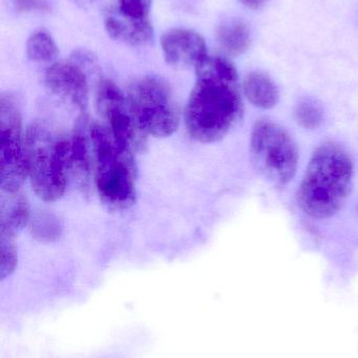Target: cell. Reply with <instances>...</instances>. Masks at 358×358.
Here are the masks:
<instances>
[{
  "label": "cell",
  "mask_w": 358,
  "mask_h": 358,
  "mask_svg": "<svg viewBox=\"0 0 358 358\" xmlns=\"http://www.w3.org/2000/svg\"><path fill=\"white\" fill-rule=\"evenodd\" d=\"M195 71L197 82L185 109L187 131L198 142H219L243 119L237 69L227 59L208 56Z\"/></svg>",
  "instance_id": "6da1fadb"
},
{
  "label": "cell",
  "mask_w": 358,
  "mask_h": 358,
  "mask_svg": "<svg viewBox=\"0 0 358 358\" xmlns=\"http://www.w3.org/2000/svg\"><path fill=\"white\" fill-rule=\"evenodd\" d=\"M354 164L346 148L338 143L321 145L311 157L298 189L301 210L315 219L338 214L350 196Z\"/></svg>",
  "instance_id": "7a4b0ae2"
},
{
  "label": "cell",
  "mask_w": 358,
  "mask_h": 358,
  "mask_svg": "<svg viewBox=\"0 0 358 358\" xmlns=\"http://www.w3.org/2000/svg\"><path fill=\"white\" fill-rule=\"evenodd\" d=\"M95 155V183L99 197L106 208L122 210L136 202V166L134 155L122 150L104 124L90 127Z\"/></svg>",
  "instance_id": "3957f363"
},
{
  "label": "cell",
  "mask_w": 358,
  "mask_h": 358,
  "mask_svg": "<svg viewBox=\"0 0 358 358\" xmlns=\"http://www.w3.org/2000/svg\"><path fill=\"white\" fill-rule=\"evenodd\" d=\"M25 145L32 189L43 201L60 199L71 173V140L55 138L48 128L33 124L27 128Z\"/></svg>",
  "instance_id": "277c9868"
},
{
  "label": "cell",
  "mask_w": 358,
  "mask_h": 358,
  "mask_svg": "<svg viewBox=\"0 0 358 358\" xmlns=\"http://www.w3.org/2000/svg\"><path fill=\"white\" fill-rule=\"evenodd\" d=\"M250 161L254 170L277 187H284L298 170V146L289 132L275 122L262 120L252 128Z\"/></svg>",
  "instance_id": "5b68a950"
},
{
  "label": "cell",
  "mask_w": 358,
  "mask_h": 358,
  "mask_svg": "<svg viewBox=\"0 0 358 358\" xmlns=\"http://www.w3.org/2000/svg\"><path fill=\"white\" fill-rule=\"evenodd\" d=\"M128 99L137 124L145 134L167 138L178 130L180 113L165 80L146 76L130 86Z\"/></svg>",
  "instance_id": "8992f818"
},
{
  "label": "cell",
  "mask_w": 358,
  "mask_h": 358,
  "mask_svg": "<svg viewBox=\"0 0 358 358\" xmlns=\"http://www.w3.org/2000/svg\"><path fill=\"white\" fill-rule=\"evenodd\" d=\"M29 178L20 111L12 94L0 98V187L16 193Z\"/></svg>",
  "instance_id": "52a82bcc"
},
{
  "label": "cell",
  "mask_w": 358,
  "mask_h": 358,
  "mask_svg": "<svg viewBox=\"0 0 358 358\" xmlns=\"http://www.w3.org/2000/svg\"><path fill=\"white\" fill-rule=\"evenodd\" d=\"M97 108L118 146L126 152L142 146L146 136L137 124L128 96L109 80H102L97 90Z\"/></svg>",
  "instance_id": "ba28073f"
},
{
  "label": "cell",
  "mask_w": 358,
  "mask_h": 358,
  "mask_svg": "<svg viewBox=\"0 0 358 358\" xmlns=\"http://www.w3.org/2000/svg\"><path fill=\"white\" fill-rule=\"evenodd\" d=\"M46 87L61 100L69 103L81 113L88 104V82L85 71L74 61H61L46 71Z\"/></svg>",
  "instance_id": "9c48e42d"
},
{
  "label": "cell",
  "mask_w": 358,
  "mask_h": 358,
  "mask_svg": "<svg viewBox=\"0 0 358 358\" xmlns=\"http://www.w3.org/2000/svg\"><path fill=\"white\" fill-rule=\"evenodd\" d=\"M161 46L167 64L178 69H195L208 57L205 40L191 29H170L162 35Z\"/></svg>",
  "instance_id": "30bf717a"
},
{
  "label": "cell",
  "mask_w": 358,
  "mask_h": 358,
  "mask_svg": "<svg viewBox=\"0 0 358 358\" xmlns=\"http://www.w3.org/2000/svg\"><path fill=\"white\" fill-rule=\"evenodd\" d=\"M104 27L111 39L132 48L146 46L153 41V29L149 19L126 16L117 6H111L104 13Z\"/></svg>",
  "instance_id": "8fae6325"
},
{
  "label": "cell",
  "mask_w": 358,
  "mask_h": 358,
  "mask_svg": "<svg viewBox=\"0 0 358 358\" xmlns=\"http://www.w3.org/2000/svg\"><path fill=\"white\" fill-rule=\"evenodd\" d=\"M31 221L29 202L20 193L1 191L0 197V229L16 235Z\"/></svg>",
  "instance_id": "7c38bea8"
},
{
  "label": "cell",
  "mask_w": 358,
  "mask_h": 358,
  "mask_svg": "<svg viewBox=\"0 0 358 358\" xmlns=\"http://www.w3.org/2000/svg\"><path fill=\"white\" fill-rule=\"evenodd\" d=\"M243 90L247 100L259 108H273L280 101L277 84L268 75L260 71H252L246 76Z\"/></svg>",
  "instance_id": "4fadbf2b"
},
{
  "label": "cell",
  "mask_w": 358,
  "mask_h": 358,
  "mask_svg": "<svg viewBox=\"0 0 358 358\" xmlns=\"http://www.w3.org/2000/svg\"><path fill=\"white\" fill-rule=\"evenodd\" d=\"M216 40L229 56H241L249 48L252 41L249 25L241 19H226L216 29Z\"/></svg>",
  "instance_id": "5bb4252c"
},
{
  "label": "cell",
  "mask_w": 358,
  "mask_h": 358,
  "mask_svg": "<svg viewBox=\"0 0 358 358\" xmlns=\"http://www.w3.org/2000/svg\"><path fill=\"white\" fill-rule=\"evenodd\" d=\"M56 42L46 29L34 31L27 41V55L29 60L38 63L53 62L58 56Z\"/></svg>",
  "instance_id": "9a60e30c"
},
{
  "label": "cell",
  "mask_w": 358,
  "mask_h": 358,
  "mask_svg": "<svg viewBox=\"0 0 358 358\" xmlns=\"http://www.w3.org/2000/svg\"><path fill=\"white\" fill-rule=\"evenodd\" d=\"M32 237L42 243H52L60 239L63 224L59 217L52 213H39L29 221Z\"/></svg>",
  "instance_id": "2e32d148"
},
{
  "label": "cell",
  "mask_w": 358,
  "mask_h": 358,
  "mask_svg": "<svg viewBox=\"0 0 358 358\" xmlns=\"http://www.w3.org/2000/svg\"><path fill=\"white\" fill-rule=\"evenodd\" d=\"M294 117L301 127L309 130L317 129L323 124L324 109L313 99H303L296 104Z\"/></svg>",
  "instance_id": "e0dca14e"
},
{
  "label": "cell",
  "mask_w": 358,
  "mask_h": 358,
  "mask_svg": "<svg viewBox=\"0 0 358 358\" xmlns=\"http://www.w3.org/2000/svg\"><path fill=\"white\" fill-rule=\"evenodd\" d=\"M16 235L11 231L0 229V279L4 281L10 277L17 267L18 250H17Z\"/></svg>",
  "instance_id": "ac0fdd59"
},
{
  "label": "cell",
  "mask_w": 358,
  "mask_h": 358,
  "mask_svg": "<svg viewBox=\"0 0 358 358\" xmlns=\"http://www.w3.org/2000/svg\"><path fill=\"white\" fill-rule=\"evenodd\" d=\"M117 6L126 16L143 20L149 19L151 0H118Z\"/></svg>",
  "instance_id": "d6986e66"
},
{
  "label": "cell",
  "mask_w": 358,
  "mask_h": 358,
  "mask_svg": "<svg viewBox=\"0 0 358 358\" xmlns=\"http://www.w3.org/2000/svg\"><path fill=\"white\" fill-rule=\"evenodd\" d=\"M14 4L18 12L48 13L50 10V6L48 0H15Z\"/></svg>",
  "instance_id": "ffe728a7"
},
{
  "label": "cell",
  "mask_w": 358,
  "mask_h": 358,
  "mask_svg": "<svg viewBox=\"0 0 358 358\" xmlns=\"http://www.w3.org/2000/svg\"><path fill=\"white\" fill-rule=\"evenodd\" d=\"M240 1L247 8H252V10H258V8L264 6L266 0H240Z\"/></svg>",
  "instance_id": "44dd1931"
},
{
  "label": "cell",
  "mask_w": 358,
  "mask_h": 358,
  "mask_svg": "<svg viewBox=\"0 0 358 358\" xmlns=\"http://www.w3.org/2000/svg\"><path fill=\"white\" fill-rule=\"evenodd\" d=\"M74 1L77 2L78 4H88L97 1V0H74Z\"/></svg>",
  "instance_id": "7402d4cb"
},
{
  "label": "cell",
  "mask_w": 358,
  "mask_h": 358,
  "mask_svg": "<svg viewBox=\"0 0 358 358\" xmlns=\"http://www.w3.org/2000/svg\"><path fill=\"white\" fill-rule=\"evenodd\" d=\"M357 213H358V208H357Z\"/></svg>",
  "instance_id": "603a6c76"
}]
</instances>
